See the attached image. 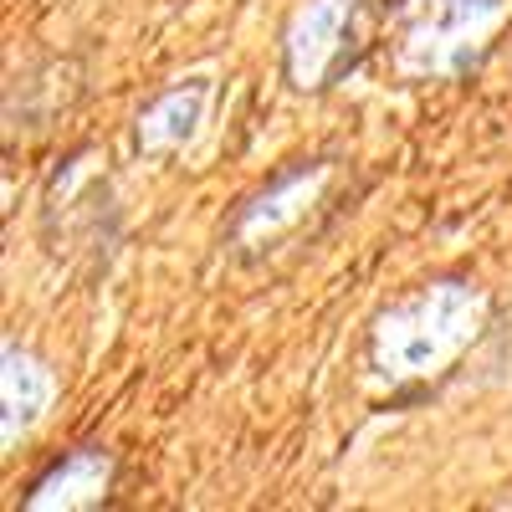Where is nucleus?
Listing matches in <instances>:
<instances>
[]
</instances>
